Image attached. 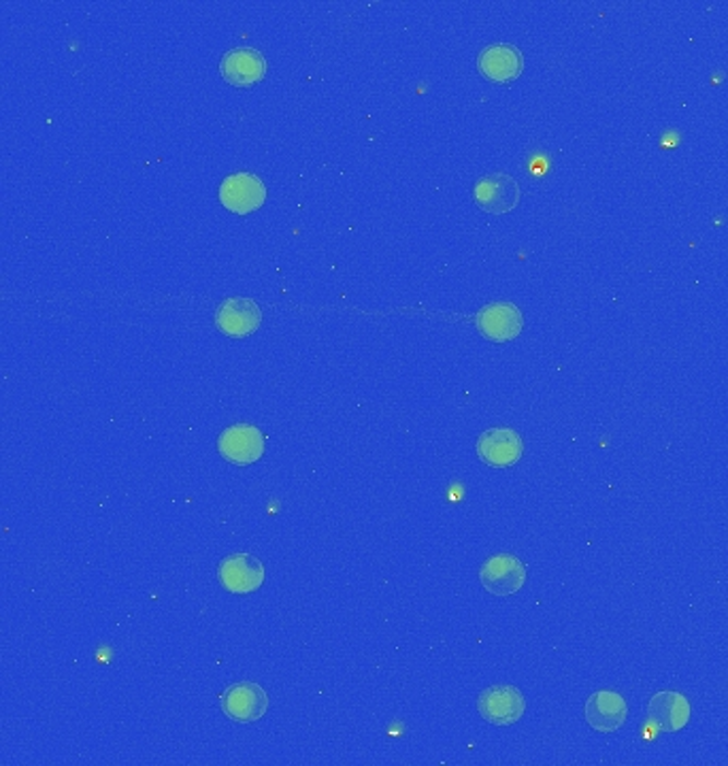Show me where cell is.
Returning a JSON list of instances; mask_svg holds the SVG:
<instances>
[{
  "label": "cell",
  "mask_w": 728,
  "mask_h": 766,
  "mask_svg": "<svg viewBox=\"0 0 728 766\" xmlns=\"http://www.w3.org/2000/svg\"><path fill=\"white\" fill-rule=\"evenodd\" d=\"M262 311L250 298H228L215 311L217 328L228 337H248L256 333Z\"/></svg>",
  "instance_id": "9"
},
{
  "label": "cell",
  "mask_w": 728,
  "mask_h": 766,
  "mask_svg": "<svg viewBox=\"0 0 728 766\" xmlns=\"http://www.w3.org/2000/svg\"><path fill=\"white\" fill-rule=\"evenodd\" d=\"M222 709L237 722H256L268 709V696L258 683L243 681L222 694Z\"/></svg>",
  "instance_id": "7"
},
{
  "label": "cell",
  "mask_w": 728,
  "mask_h": 766,
  "mask_svg": "<svg viewBox=\"0 0 728 766\" xmlns=\"http://www.w3.org/2000/svg\"><path fill=\"white\" fill-rule=\"evenodd\" d=\"M475 324L486 339L505 343L515 339L522 333L524 318L522 311L512 302H492L475 315Z\"/></svg>",
  "instance_id": "6"
},
{
  "label": "cell",
  "mask_w": 728,
  "mask_h": 766,
  "mask_svg": "<svg viewBox=\"0 0 728 766\" xmlns=\"http://www.w3.org/2000/svg\"><path fill=\"white\" fill-rule=\"evenodd\" d=\"M219 454L239 467L254 465L264 454V436L252 424H235L226 428L217 441Z\"/></svg>",
  "instance_id": "2"
},
{
  "label": "cell",
  "mask_w": 728,
  "mask_h": 766,
  "mask_svg": "<svg viewBox=\"0 0 728 766\" xmlns=\"http://www.w3.org/2000/svg\"><path fill=\"white\" fill-rule=\"evenodd\" d=\"M586 722L599 732H613L629 718V705L622 694L613 690H599L586 701Z\"/></svg>",
  "instance_id": "11"
},
{
  "label": "cell",
  "mask_w": 728,
  "mask_h": 766,
  "mask_svg": "<svg viewBox=\"0 0 728 766\" xmlns=\"http://www.w3.org/2000/svg\"><path fill=\"white\" fill-rule=\"evenodd\" d=\"M477 709L484 720L494 726H510L524 716L526 701L514 685H494L479 696Z\"/></svg>",
  "instance_id": "3"
},
{
  "label": "cell",
  "mask_w": 728,
  "mask_h": 766,
  "mask_svg": "<svg viewBox=\"0 0 728 766\" xmlns=\"http://www.w3.org/2000/svg\"><path fill=\"white\" fill-rule=\"evenodd\" d=\"M477 454L490 467H512L524 454V441L515 430L492 428L479 436Z\"/></svg>",
  "instance_id": "8"
},
{
  "label": "cell",
  "mask_w": 728,
  "mask_h": 766,
  "mask_svg": "<svg viewBox=\"0 0 728 766\" xmlns=\"http://www.w3.org/2000/svg\"><path fill=\"white\" fill-rule=\"evenodd\" d=\"M473 196L484 212L510 213L520 201V185L510 175H488L475 183Z\"/></svg>",
  "instance_id": "10"
},
{
  "label": "cell",
  "mask_w": 728,
  "mask_h": 766,
  "mask_svg": "<svg viewBox=\"0 0 728 766\" xmlns=\"http://www.w3.org/2000/svg\"><path fill=\"white\" fill-rule=\"evenodd\" d=\"M524 69V58L520 49L508 43H497L479 53V71L490 80V82H512Z\"/></svg>",
  "instance_id": "14"
},
{
  "label": "cell",
  "mask_w": 728,
  "mask_h": 766,
  "mask_svg": "<svg viewBox=\"0 0 728 766\" xmlns=\"http://www.w3.org/2000/svg\"><path fill=\"white\" fill-rule=\"evenodd\" d=\"M219 584L232 595H250L264 584V566L250 553H235L219 562Z\"/></svg>",
  "instance_id": "5"
},
{
  "label": "cell",
  "mask_w": 728,
  "mask_h": 766,
  "mask_svg": "<svg viewBox=\"0 0 728 766\" xmlns=\"http://www.w3.org/2000/svg\"><path fill=\"white\" fill-rule=\"evenodd\" d=\"M647 718L663 732H678L690 720V703L680 692H658L647 703Z\"/></svg>",
  "instance_id": "13"
},
{
  "label": "cell",
  "mask_w": 728,
  "mask_h": 766,
  "mask_svg": "<svg viewBox=\"0 0 728 766\" xmlns=\"http://www.w3.org/2000/svg\"><path fill=\"white\" fill-rule=\"evenodd\" d=\"M219 201L228 212L246 215L262 207V203L266 201V188L256 175L237 172L222 181Z\"/></svg>",
  "instance_id": "4"
},
{
  "label": "cell",
  "mask_w": 728,
  "mask_h": 766,
  "mask_svg": "<svg viewBox=\"0 0 728 766\" xmlns=\"http://www.w3.org/2000/svg\"><path fill=\"white\" fill-rule=\"evenodd\" d=\"M479 579L490 595H515L526 584V566L512 553H497L481 564Z\"/></svg>",
  "instance_id": "1"
},
{
  "label": "cell",
  "mask_w": 728,
  "mask_h": 766,
  "mask_svg": "<svg viewBox=\"0 0 728 766\" xmlns=\"http://www.w3.org/2000/svg\"><path fill=\"white\" fill-rule=\"evenodd\" d=\"M219 69L228 84L246 87L256 84L266 75V60L252 47H239L222 58Z\"/></svg>",
  "instance_id": "12"
}]
</instances>
